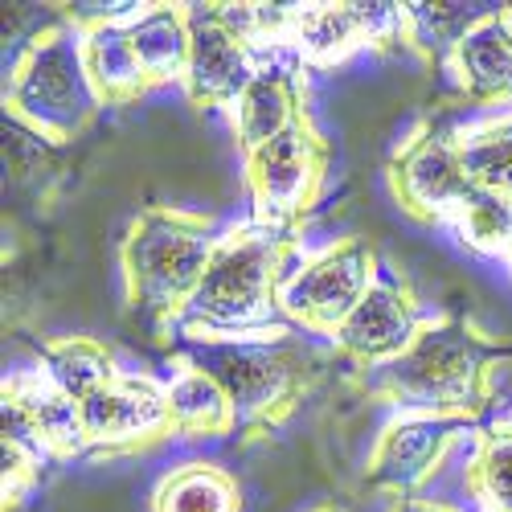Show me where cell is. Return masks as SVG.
<instances>
[{
  "label": "cell",
  "mask_w": 512,
  "mask_h": 512,
  "mask_svg": "<svg viewBox=\"0 0 512 512\" xmlns=\"http://www.w3.org/2000/svg\"><path fill=\"white\" fill-rule=\"evenodd\" d=\"M512 361V345L488 336L463 308L426 320L410 349L369 373H353V390L369 402H390L402 414H435L484 422L492 406V373Z\"/></svg>",
  "instance_id": "cell-1"
},
{
  "label": "cell",
  "mask_w": 512,
  "mask_h": 512,
  "mask_svg": "<svg viewBox=\"0 0 512 512\" xmlns=\"http://www.w3.org/2000/svg\"><path fill=\"white\" fill-rule=\"evenodd\" d=\"M173 361L197 365L230 394L242 443L279 431L324 373V357H316L287 324L234 336L181 328Z\"/></svg>",
  "instance_id": "cell-2"
},
{
  "label": "cell",
  "mask_w": 512,
  "mask_h": 512,
  "mask_svg": "<svg viewBox=\"0 0 512 512\" xmlns=\"http://www.w3.org/2000/svg\"><path fill=\"white\" fill-rule=\"evenodd\" d=\"M218 246L209 213L173 205H148L119 242L127 316L144 320L152 332H168L189 316V304L205 279L209 254Z\"/></svg>",
  "instance_id": "cell-3"
},
{
  "label": "cell",
  "mask_w": 512,
  "mask_h": 512,
  "mask_svg": "<svg viewBox=\"0 0 512 512\" xmlns=\"http://www.w3.org/2000/svg\"><path fill=\"white\" fill-rule=\"evenodd\" d=\"M82 33V54L107 107L181 82L189 66V5H115L95 17L66 13Z\"/></svg>",
  "instance_id": "cell-4"
},
{
  "label": "cell",
  "mask_w": 512,
  "mask_h": 512,
  "mask_svg": "<svg viewBox=\"0 0 512 512\" xmlns=\"http://www.w3.org/2000/svg\"><path fill=\"white\" fill-rule=\"evenodd\" d=\"M107 103L82 54V33L70 17L41 25L5 78V115L46 144H74Z\"/></svg>",
  "instance_id": "cell-5"
},
{
  "label": "cell",
  "mask_w": 512,
  "mask_h": 512,
  "mask_svg": "<svg viewBox=\"0 0 512 512\" xmlns=\"http://www.w3.org/2000/svg\"><path fill=\"white\" fill-rule=\"evenodd\" d=\"M295 254V230H271L259 222L234 226L209 254L205 279L189 304L185 328L193 332H263L271 316L283 267Z\"/></svg>",
  "instance_id": "cell-6"
},
{
  "label": "cell",
  "mask_w": 512,
  "mask_h": 512,
  "mask_svg": "<svg viewBox=\"0 0 512 512\" xmlns=\"http://www.w3.org/2000/svg\"><path fill=\"white\" fill-rule=\"evenodd\" d=\"M328 140L312 115L242 156V181L250 193V222L271 230H300L304 213L320 201L328 177Z\"/></svg>",
  "instance_id": "cell-7"
},
{
  "label": "cell",
  "mask_w": 512,
  "mask_h": 512,
  "mask_svg": "<svg viewBox=\"0 0 512 512\" xmlns=\"http://www.w3.org/2000/svg\"><path fill=\"white\" fill-rule=\"evenodd\" d=\"M463 107H431L390 156V189L406 218L422 226H451L455 209L472 193L459 160Z\"/></svg>",
  "instance_id": "cell-8"
},
{
  "label": "cell",
  "mask_w": 512,
  "mask_h": 512,
  "mask_svg": "<svg viewBox=\"0 0 512 512\" xmlns=\"http://www.w3.org/2000/svg\"><path fill=\"white\" fill-rule=\"evenodd\" d=\"M279 46H287L304 66H336L357 50H418V13L414 5H369V0H345V5H283Z\"/></svg>",
  "instance_id": "cell-9"
},
{
  "label": "cell",
  "mask_w": 512,
  "mask_h": 512,
  "mask_svg": "<svg viewBox=\"0 0 512 512\" xmlns=\"http://www.w3.org/2000/svg\"><path fill=\"white\" fill-rule=\"evenodd\" d=\"M377 271H381L377 250L361 234L336 238L332 246L308 254V259L279 283L275 308L291 328H304L316 336H336V328L365 300Z\"/></svg>",
  "instance_id": "cell-10"
},
{
  "label": "cell",
  "mask_w": 512,
  "mask_h": 512,
  "mask_svg": "<svg viewBox=\"0 0 512 512\" xmlns=\"http://www.w3.org/2000/svg\"><path fill=\"white\" fill-rule=\"evenodd\" d=\"M259 66L250 5H189V66L181 78L189 107H234Z\"/></svg>",
  "instance_id": "cell-11"
},
{
  "label": "cell",
  "mask_w": 512,
  "mask_h": 512,
  "mask_svg": "<svg viewBox=\"0 0 512 512\" xmlns=\"http://www.w3.org/2000/svg\"><path fill=\"white\" fill-rule=\"evenodd\" d=\"M87 455H136L173 435L164 386L148 373H115L103 390L78 402Z\"/></svg>",
  "instance_id": "cell-12"
},
{
  "label": "cell",
  "mask_w": 512,
  "mask_h": 512,
  "mask_svg": "<svg viewBox=\"0 0 512 512\" xmlns=\"http://www.w3.org/2000/svg\"><path fill=\"white\" fill-rule=\"evenodd\" d=\"M422 324L426 320H422L410 279L390 271V267H381L373 287L365 291V300L336 328L332 349H336V357L357 365V373H369V369L398 361L410 349V340L418 336Z\"/></svg>",
  "instance_id": "cell-13"
},
{
  "label": "cell",
  "mask_w": 512,
  "mask_h": 512,
  "mask_svg": "<svg viewBox=\"0 0 512 512\" xmlns=\"http://www.w3.org/2000/svg\"><path fill=\"white\" fill-rule=\"evenodd\" d=\"M472 431H480V426L463 422V418H435V414L394 418L386 431L377 435V443L365 459V488L386 492L394 500L418 496V488L439 472L447 451Z\"/></svg>",
  "instance_id": "cell-14"
},
{
  "label": "cell",
  "mask_w": 512,
  "mask_h": 512,
  "mask_svg": "<svg viewBox=\"0 0 512 512\" xmlns=\"http://www.w3.org/2000/svg\"><path fill=\"white\" fill-rule=\"evenodd\" d=\"M443 66L467 103H512V5L467 17Z\"/></svg>",
  "instance_id": "cell-15"
},
{
  "label": "cell",
  "mask_w": 512,
  "mask_h": 512,
  "mask_svg": "<svg viewBox=\"0 0 512 512\" xmlns=\"http://www.w3.org/2000/svg\"><path fill=\"white\" fill-rule=\"evenodd\" d=\"M0 418L5 426H17L29 439H37L50 451L54 463L87 455V443H82V422H78V402H70L54 381L29 369V373H13L0 386Z\"/></svg>",
  "instance_id": "cell-16"
},
{
  "label": "cell",
  "mask_w": 512,
  "mask_h": 512,
  "mask_svg": "<svg viewBox=\"0 0 512 512\" xmlns=\"http://www.w3.org/2000/svg\"><path fill=\"white\" fill-rule=\"evenodd\" d=\"M304 82L283 62H263L259 74L246 82V91L234 103V140L238 152H254L259 144L275 140L295 119H304Z\"/></svg>",
  "instance_id": "cell-17"
},
{
  "label": "cell",
  "mask_w": 512,
  "mask_h": 512,
  "mask_svg": "<svg viewBox=\"0 0 512 512\" xmlns=\"http://www.w3.org/2000/svg\"><path fill=\"white\" fill-rule=\"evenodd\" d=\"M164 402H168L173 435H181V439H222V435L238 431V414H234L230 394L197 365L177 361L173 381L164 386Z\"/></svg>",
  "instance_id": "cell-18"
},
{
  "label": "cell",
  "mask_w": 512,
  "mask_h": 512,
  "mask_svg": "<svg viewBox=\"0 0 512 512\" xmlns=\"http://www.w3.org/2000/svg\"><path fill=\"white\" fill-rule=\"evenodd\" d=\"M37 357H41V373H46L70 402H87L95 390H103L107 381L119 373L111 349L103 345V340H95V336L41 340Z\"/></svg>",
  "instance_id": "cell-19"
},
{
  "label": "cell",
  "mask_w": 512,
  "mask_h": 512,
  "mask_svg": "<svg viewBox=\"0 0 512 512\" xmlns=\"http://www.w3.org/2000/svg\"><path fill=\"white\" fill-rule=\"evenodd\" d=\"M152 512H242V488L218 463H181L156 484Z\"/></svg>",
  "instance_id": "cell-20"
},
{
  "label": "cell",
  "mask_w": 512,
  "mask_h": 512,
  "mask_svg": "<svg viewBox=\"0 0 512 512\" xmlns=\"http://www.w3.org/2000/svg\"><path fill=\"white\" fill-rule=\"evenodd\" d=\"M459 160L476 189L512 201V115L488 119L472 132H459Z\"/></svg>",
  "instance_id": "cell-21"
},
{
  "label": "cell",
  "mask_w": 512,
  "mask_h": 512,
  "mask_svg": "<svg viewBox=\"0 0 512 512\" xmlns=\"http://www.w3.org/2000/svg\"><path fill=\"white\" fill-rule=\"evenodd\" d=\"M467 492H472L484 512H512V431L504 426H480L476 455L467 463Z\"/></svg>",
  "instance_id": "cell-22"
},
{
  "label": "cell",
  "mask_w": 512,
  "mask_h": 512,
  "mask_svg": "<svg viewBox=\"0 0 512 512\" xmlns=\"http://www.w3.org/2000/svg\"><path fill=\"white\" fill-rule=\"evenodd\" d=\"M451 226L467 246H476L484 254H504V259L512 254V201L500 193L472 185L467 201L455 209Z\"/></svg>",
  "instance_id": "cell-23"
},
{
  "label": "cell",
  "mask_w": 512,
  "mask_h": 512,
  "mask_svg": "<svg viewBox=\"0 0 512 512\" xmlns=\"http://www.w3.org/2000/svg\"><path fill=\"white\" fill-rule=\"evenodd\" d=\"M46 463L50 451L41 447L37 439H29L25 431H17V426H5V435H0V467H5V512H17L25 504V496L41 484V476H46Z\"/></svg>",
  "instance_id": "cell-24"
},
{
  "label": "cell",
  "mask_w": 512,
  "mask_h": 512,
  "mask_svg": "<svg viewBox=\"0 0 512 512\" xmlns=\"http://www.w3.org/2000/svg\"><path fill=\"white\" fill-rule=\"evenodd\" d=\"M386 512H459L443 500H422V496H402V500H390Z\"/></svg>",
  "instance_id": "cell-25"
},
{
  "label": "cell",
  "mask_w": 512,
  "mask_h": 512,
  "mask_svg": "<svg viewBox=\"0 0 512 512\" xmlns=\"http://www.w3.org/2000/svg\"><path fill=\"white\" fill-rule=\"evenodd\" d=\"M312 512H345L340 504H320V508H312Z\"/></svg>",
  "instance_id": "cell-26"
},
{
  "label": "cell",
  "mask_w": 512,
  "mask_h": 512,
  "mask_svg": "<svg viewBox=\"0 0 512 512\" xmlns=\"http://www.w3.org/2000/svg\"><path fill=\"white\" fill-rule=\"evenodd\" d=\"M500 426H504V431H512V414H508V418H504V422H500Z\"/></svg>",
  "instance_id": "cell-27"
}]
</instances>
